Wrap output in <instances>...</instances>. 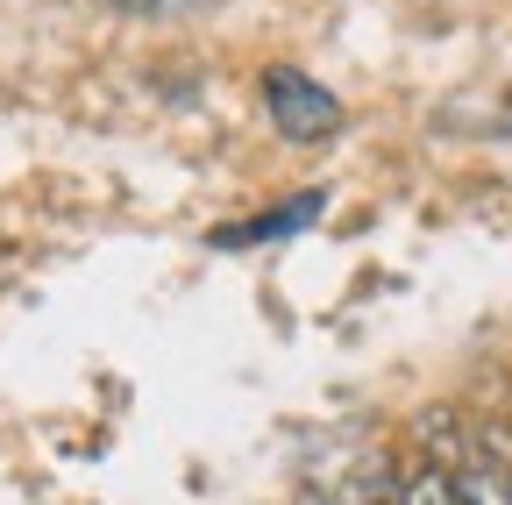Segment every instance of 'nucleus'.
Returning <instances> with one entry per match:
<instances>
[{
	"instance_id": "obj_2",
	"label": "nucleus",
	"mask_w": 512,
	"mask_h": 505,
	"mask_svg": "<svg viewBox=\"0 0 512 505\" xmlns=\"http://www.w3.org/2000/svg\"><path fill=\"white\" fill-rule=\"evenodd\" d=\"M320 207H328V193H292V207H271V214H256V221H235L221 228L214 242L235 249V242H271V235H299L306 221H320Z\"/></svg>"
},
{
	"instance_id": "obj_1",
	"label": "nucleus",
	"mask_w": 512,
	"mask_h": 505,
	"mask_svg": "<svg viewBox=\"0 0 512 505\" xmlns=\"http://www.w3.org/2000/svg\"><path fill=\"white\" fill-rule=\"evenodd\" d=\"M264 114H271V129L285 136V143H328L335 129H342V100L320 86V79H306V72H292V65H271L264 72Z\"/></svg>"
},
{
	"instance_id": "obj_6",
	"label": "nucleus",
	"mask_w": 512,
	"mask_h": 505,
	"mask_svg": "<svg viewBox=\"0 0 512 505\" xmlns=\"http://www.w3.org/2000/svg\"><path fill=\"white\" fill-rule=\"evenodd\" d=\"M121 8H136V15H164V8H185V0H121Z\"/></svg>"
},
{
	"instance_id": "obj_3",
	"label": "nucleus",
	"mask_w": 512,
	"mask_h": 505,
	"mask_svg": "<svg viewBox=\"0 0 512 505\" xmlns=\"http://www.w3.org/2000/svg\"><path fill=\"white\" fill-rule=\"evenodd\" d=\"M399 505H470V498H463V470H448V463H420V470L399 484Z\"/></svg>"
},
{
	"instance_id": "obj_5",
	"label": "nucleus",
	"mask_w": 512,
	"mask_h": 505,
	"mask_svg": "<svg viewBox=\"0 0 512 505\" xmlns=\"http://www.w3.org/2000/svg\"><path fill=\"white\" fill-rule=\"evenodd\" d=\"M463 498H470V505H512V477L470 463V470H463Z\"/></svg>"
},
{
	"instance_id": "obj_4",
	"label": "nucleus",
	"mask_w": 512,
	"mask_h": 505,
	"mask_svg": "<svg viewBox=\"0 0 512 505\" xmlns=\"http://www.w3.org/2000/svg\"><path fill=\"white\" fill-rule=\"evenodd\" d=\"M420 441H427V463H448V470H470L463 456V420L448 413V406H434V413H420Z\"/></svg>"
}]
</instances>
